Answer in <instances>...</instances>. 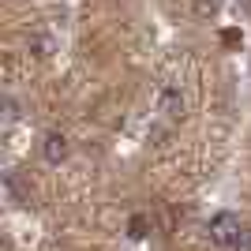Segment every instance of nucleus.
<instances>
[{
    "label": "nucleus",
    "mask_w": 251,
    "mask_h": 251,
    "mask_svg": "<svg viewBox=\"0 0 251 251\" xmlns=\"http://www.w3.org/2000/svg\"><path fill=\"white\" fill-rule=\"evenodd\" d=\"M127 229H131V236H143V232H147V218H143V214H135Z\"/></svg>",
    "instance_id": "423d86ee"
},
{
    "label": "nucleus",
    "mask_w": 251,
    "mask_h": 251,
    "mask_svg": "<svg viewBox=\"0 0 251 251\" xmlns=\"http://www.w3.org/2000/svg\"><path fill=\"white\" fill-rule=\"evenodd\" d=\"M42 157L49 165H64L72 157V139L64 135V131H45L42 135Z\"/></svg>",
    "instance_id": "f03ea898"
},
{
    "label": "nucleus",
    "mask_w": 251,
    "mask_h": 251,
    "mask_svg": "<svg viewBox=\"0 0 251 251\" xmlns=\"http://www.w3.org/2000/svg\"><path fill=\"white\" fill-rule=\"evenodd\" d=\"M244 229H248V225H244L232 210H221V214H214V218H210L206 236H210V244H214V248H229V251H232L236 244H240Z\"/></svg>",
    "instance_id": "f257e3e1"
},
{
    "label": "nucleus",
    "mask_w": 251,
    "mask_h": 251,
    "mask_svg": "<svg viewBox=\"0 0 251 251\" xmlns=\"http://www.w3.org/2000/svg\"><path fill=\"white\" fill-rule=\"evenodd\" d=\"M4 109H8V120H15V116H19V105H15V98H4Z\"/></svg>",
    "instance_id": "6e6552de"
},
{
    "label": "nucleus",
    "mask_w": 251,
    "mask_h": 251,
    "mask_svg": "<svg viewBox=\"0 0 251 251\" xmlns=\"http://www.w3.org/2000/svg\"><path fill=\"white\" fill-rule=\"evenodd\" d=\"M157 113L165 116V120H184L188 116V98L180 86H165L161 98H157Z\"/></svg>",
    "instance_id": "7ed1b4c3"
},
{
    "label": "nucleus",
    "mask_w": 251,
    "mask_h": 251,
    "mask_svg": "<svg viewBox=\"0 0 251 251\" xmlns=\"http://www.w3.org/2000/svg\"><path fill=\"white\" fill-rule=\"evenodd\" d=\"M232 251H251V225H248V229H244L240 244H236V248H232Z\"/></svg>",
    "instance_id": "0eeeda50"
},
{
    "label": "nucleus",
    "mask_w": 251,
    "mask_h": 251,
    "mask_svg": "<svg viewBox=\"0 0 251 251\" xmlns=\"http://www.w3.org/2000/svg\"><path fill=\"white\" fill-rule=\"evenodd\" d=\"M214 11H218L214 0H195V15H199V19H206V15H214Z\"/></svg>",
    "instance_id": "39448f33"
},
{
    "label": "nucleus",
    "mask_w": 251,
    "mask_h": 251,
    "mask_svg": "<svg viewBox=\"0 0 251 251\" xmlns=\"http://www.w3.org/2000/svg\"><path fill=\"white\" fill-rule=\"evenodd\" d=\"M26 45H30V52L38 56V60H45V56L52 52V42L45 38V34H30V42H26Z\"/></svg>",
    "instance_id": "20e7f679"
}]
</instances>
